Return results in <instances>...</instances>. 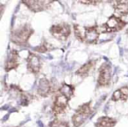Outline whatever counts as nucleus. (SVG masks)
Listing matches in <instances>:
<instances>
[{"label":"nucleus","mask_w":128,"mask_h":127,"mask_svg":"<svg viewBox=\"0 0 128 127\" xmlns=\"http://www.w3.org/2000/svg\"><path fill=\"white\" fill-rule=\"evenodd\" d=\"M74 31H75V35L77 39L88 44L96 43L98 37H99L98 26L82 27L78 25H74Z\"/></svg>","instance_id":"nucleus-1"},{"label":"nucleus","mask_w":128,"mask_h":127,"mask_svg":"<svg viewBox=\"0 0 128 127\" xmlns=\"http://www.w3.org/2000/svg\"><path fill=\"white\" fill-rule=\"evenodd\" d=\"M18 55L16 50H12L11 52L8 60L6 62V71L9 72V71L12 70V69H16L18 67Z\"/></svg>","instance_id":"nucleus-11"},{"label":"nucleus","mask_w":128,"mask_h":127,"mask_svg":"<svg viewBox=\"0 0 128 127\" xmlns=\"http://www.w3.org/2000/svg\"><path fill=\"white\" fill-rule=\"evenodd\" d=\"M112 67L108 63H104L99 68L98 83L99 86H107L112 80Z\"/></svg>","instance_id":"nucleus-7"},{"label":"nucleus","mask_w":128,"mask_h":127,"mask_svg":"<svg viewBox=\"0 0 128 127\" xmlns=\"http://www.w3.org/2000/svg\"><path fill=\"white\" fill-rule=\"evenodd\" d=\"M52 91V86L50 82L46 78H41L38 84L37 92L40 96L46 97L51 93Z\"/></svg>","instance_id":"nucleus-10"},{"label":"nucleus","mask_w":128,"mask_h":127,"mask_svg":"<svg viewBox=\"0 0 128 127\" xmlns=\"http://www.w3.org/2000/svg\"><path fill=\"white\" fill-rule=\"evenodd\" d=\"M68 101H70V98H68L67 96L60 93V92H58L54 98L53 107H52V110H53L54 114L55 116H57V115L64 112L67 105H68Z\"/></svg>","instance_id":"nucleus-6"},{"label":"nucleus","mask_w":128,"mask_h":127,"mask_svg":"<svg viewBox=\"0 0 128 127\" xmlns=\"http://www.w3.org/2000/svg\"><path fill=\"white\" fill-rule=\"evenodd\" d=\"M80 3H82V4H98V3H100V2H99V1H80Z\"/></svg>","instance_id":"nucleus-19"},{"label":"nucleus","mask_w":128,"mask_h":127,"mask_svg":"<svg viewBox=\"0 0 128 127\" xmlns=\"http://www.w3.org/2000/svg\"><path fill=\"white\" fill-rule=\"evenodd\" d=\"M70 26L66 23L54 25L50 28V32L54 38L59 40H66L70 35Z\"/></svg>","instance_id":"nucleus-5"},{"label":"nucleus","mask_w":128,"mask_h":127,"mask_svg":"<svg viewBox=\"0 0 128 127\" xmlns=\"http://www.w3.org/2000/svg\"><path fill=\"white\" fill-rule=\"evenodd\" d=\"M74 90H75V88H74V87L72 86V85L63 83V84L62 85V87L59 88L58 92H60V93L64 94V95L67 96L70 99L74 95Z\"/></svg>","instance_id":"nucleus-16"},{"label":"nucleus","mask_w":128,"mask_h":127,"mask_svg":"<svg viewBox=\"0 0 128 127\" xmlns=\"http://www.w3.org/2000/svg\"><path fill=\"white\" fill-rule=\"evenodd\" d=\"M34 32V30L28 25H25L16 30L12 31L11 35V39L14 44L18 46L26 45L28 41L29 38Z\"/></svg>","instance_id":"nucleus-2"},{"label":"nucleus","mask_w":128,"mask_h":127,"mask_svg":"<svg viewBox=\"0 0 128 127\" xmlns=\"http://www.w3.org/2000/svg\"><path fill=\"white\" fill-rule=\"evenodd\" d=\"M49 49H50V45L48 44V43H46V41L43 42L41 45H40L38 48H35L36 51L40 52V53H45V52L48 51Z\"/></svg>","instance_id":"nucleus-18"},{"label":"nucleus","mask_w":128,"mask_h":127,"mask_svg":"<svg viewBox=\"0 0 128 127\" xmlns=\"http://www.w3.org/2000/svg\"><path fill=\"white\" fill-rule=\"evenodd\" d=\"M49 127H70V124L67 121H62L60 119H54L49 124Z\"/></svg>","instance_id":"nucleus-17"},{"label":"nucleus","mask_w":128,"mask_h":127,"mask_svg":"<svg viewBox=\"0 0 128 127\" xmlns=\"http://www.w3.org/2000/svg\"><path fill=\"white\" fill-rule=\"evenodd\" d=\"M128 99V87L127 86H123L117 90L113 93L112 96V100L114 102L122 100L126 101Z\"/></svg>","instance_id":"nucleus-12"},{"label":"nucleus","mask_w":128,"mask_h":127,"mask_svg":"<svg viewBox=\"0 0 128 127\" xmlns=\"http://www.w3.org/2000/svg\"><path fill=\"white\" fill-rule=\"evenodd\" d=\"M40 60L34 53H29L27 57V69L34 74H38L40 70Z\"/></svg>","instance_id":"nucleus-9"},{"label":"nucleus","mask_w":128,"mask_h":127,"mask_svg":"<svg viewBox=\"0 0 128 127\" xmlns=\"http://www.w3.org/2000/svg\"><path fill=\"white\" fill-rule=\"evenodd\" d=\"M126 25V22L123 21L120 18L116 16H110L101 26L104 32H115L122 30Z\"/></svg>","instance_id":"nucleus-4"},{"label":"nucleus","mask_w":128,"mask_h":127,"mask_svg":"<svg viewBox=\"0 0 128 127\" xmlns=\"http://www.w3.org/2000/svg\"><path fill=\"white\" fill-rule=\"evenodd\" d=\"M91 113L90 102L84 104L76 110V113L72 116V123L75 127H79L84 123Z\"/></svg>","instance_id":"nucleus-3"},{"label":"nucleus","mask_w":128,"mask_h":127,"mask_svg":"<svg viewBox=\"0 0 128 127\" xmlns=\"http://www.w3.org/2000/svg\"><path fill=\"white\" fill-rule=\"evenodd\" d=\"M116 124V120L109 116H102L98 118L96 123V127H114Z\"/></svg>","instance_id":"nucleus-13"},{"label":"nucleus","mask_w":128,"mask_h":127,"mask_svg":"<svg viewBox=\"0 0 128 127\" xmlns=\"http://www.w3.org/2000/svg\"><path fill=\"white\" fill-rule=\"evenodd\" d=\"M53 1H23L29 9L34 12H39L46 10Z\"/></svg>","instance_id":"nucleus-8"},{"label":"nucleus","mask_w":128,"mask_h":127,"mask_svg":"<svg viewBox=\"0 0 128 127\" xmlns=\"http://www.w3.org/2000/svg\"><path fill=\"white\" fill-rule=\"evenodd\" d=\"M113 7L115 9L116 12L119 15L128 14V3L124 1H116L113 4Z\"/></svg>","instance_id":"nucleus-15"},{"label":"nucleus","mask_w":128,"mask_h":127,"mask_svg":"<svg viewBox=\"0 0 128 127\" xmlns=\"http://www.w3.org/2000/svg\"><path fill=\"white\" fill-rule=\"evenodd\" d=\"M94 64H95L94 60H90V62H88L87 63H85L84 65H82V67L78 69V70H76V74L77 76H82V77H86V76L89 74L90 71L93 68Z\"/></svg>","instance_id":"nucleus-14"}]
</instances>
